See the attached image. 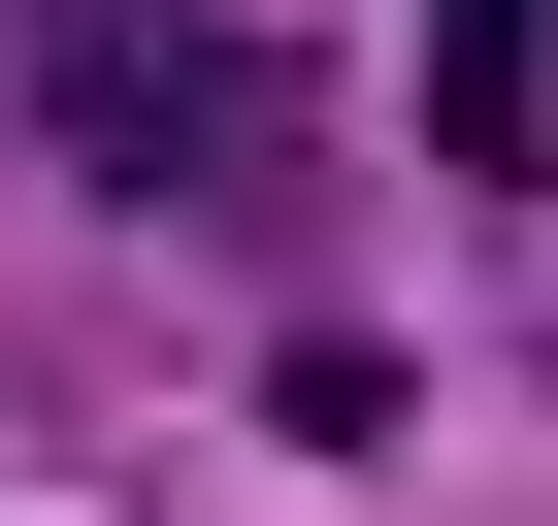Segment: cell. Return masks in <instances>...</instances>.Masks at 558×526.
Returning a JSON list of instances; mask_svg holds the SVG:
<instances>
[{"mask_svg": "<svg viewBox=\"0 0 558 526\" xmlns=\"http://www.w3.org/2000/svg\"><path fill=\"white\" fill-rule=\"evenodd\" d=\"M0 99H34L99 198H165V230H263V198H296V67H263L230 0H34Z\"/></svg>", "mask_w": 558, "mask_h": 526, "instance_id": "1", "label": "cell"}, {"mask_svg": "<svg viewBox=\"0 0 558 526\" xmlns=\"http://www.w3.org/2000/svg\"><path fill=\"white\" fill-rule=\"evenodd\" d=\"M427 132H460L493 198L558 165V0H427Z\"/></svg>", "mask_w": 558, "mask_h": 526, "instance_id": "2", "label": "cell"}]
</instances>
